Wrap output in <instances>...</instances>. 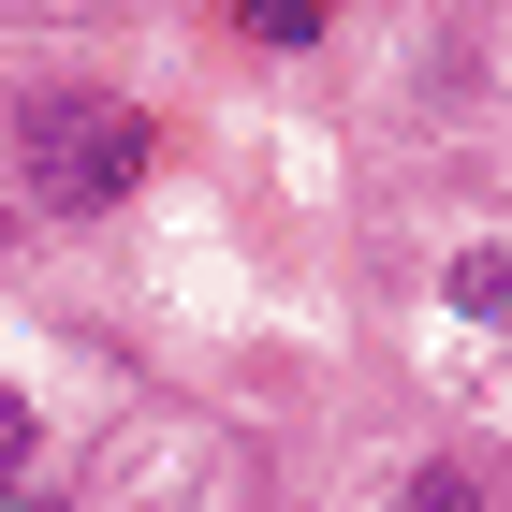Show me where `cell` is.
Wrapping results in <instances>:
<instances>
[{"label": "cell", "mask_w": 512, "mask_h": 512, "mask_svg": "<svg viewBox=\"0 0 512 512\" xmlns=\"http://www.w3.org/2000/svg\"><path fill=\"white\" fill-rule=\"evenodd\" d=\"M147 161H161V132L132 118L118 88H30L15 103V176H30L44 220H118L147 191Z\"/></svg>", "instance_id": "obj_1"}, {"label": "cell", "mask_w": 512, "mask_h": 512, "mask_svg": "<svg viewBox=\"0 0 512 512\" xmlns=\"http://www.w3.org/2000/svg\"><path fill=\"white\" fill-rule=\"evenodd\" d=\"M395 512H483V469L469 454H410L395 469Z\"/></svg>", "instance_id": "obj_2"}, {"label": "cell", "mask_w": 512, "mask_h": 512, "mask_svg": "<svg viewBox=\"0 0 512 512\" xmlns=\"http://www.w3.org/2000/svg\"><path fill=\"white\" fill-rule=\"evenodd\" d=\"M235 30L264 44V59H308V44H322V0H235Z\"/></svg>", "instance_id": "obj_3"}, {"label": "cell", "mask_w": 512, "mask_h": 512, "mask_svg": "<svg viewBox=\"0 0 512 512\" xmlns=\"http://www.w3.org/2000/svg\"><path fill=\"white\" fill-rule=\"evenodd\" d=\"M454 308H469V322H512V249H498V235L454 249Z\"/></svg>", "instance_id": "obj_4"}, {"label": "cell", "mask_w": 512, "mask_h": 512, "mask_svg": "<svg viewBox=\"0 0 512 512\" xmlns=\"http://www.w3.org/2000/svg\"><path fill=\"white\" fill-rule=\"evenodd\" d=\"M30 469H44V410L0 381V483H30Z\"/></svg>", "instance_id": "obj_5"}, {"label": "cell", "mask_w": 512, "mask_h": 512, "mask_svg": "<svg viewBox=\"0 0 512 512\" xmlns=\"http://www.w3.org/2000/svg\"><path fill=\"white\" fill-rule=\"evenodd\" d=\"M0 512H59V498H44V469H30V483H0Z\"/></svg>", "instance_id": "obj_6"}]
</instances>
